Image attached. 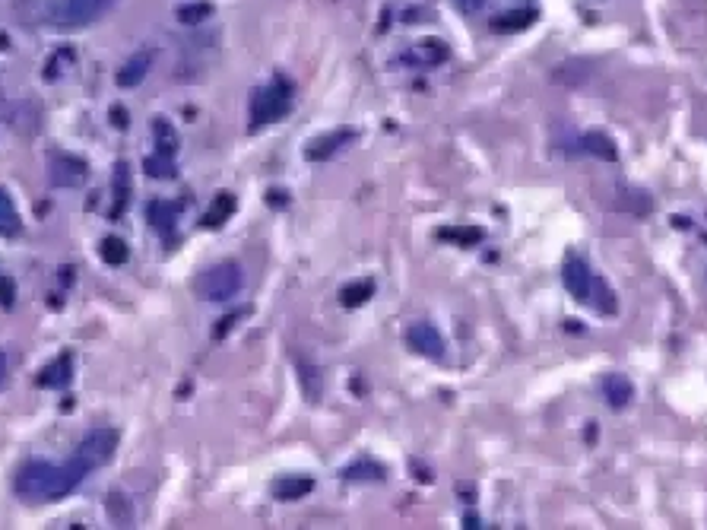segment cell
<instances>
[{
	"mask_svg": "<svg viewBox=\"0 0 707 530\" xmlns=\"http://www.w3.org/2000/svg\"><path fill=\"white\" fill-rule=\"evenodd\" d=\"M89 467L80 458H70L61 464H51V461H26L13 477V492L20 496L23 502H61L67 499L73 489H77L86 477H89Z\"/></svg>",
	"mask_w": 707,
	"mask_h": 530,
	"instance_id": "cell-1",
	"label": "cell"
},
{
	"mask_svg": "<svg viewBox=\"0 0 707 530\" xmlns=\"http://www.w3.org/2000/svg\"><path fill=\"white\" fill-rule=\"evenodd\" d=\"M295 102V86L286 77H276L264 86H257L248 102V131H264V127L283 121L292 112Z\"/></svg>",
	"mask_w": 707,
	"mask_h": 530,
	"instance_id": "cell-2",
	"label": "cell"
},
{
	"mask_svg": "<svg viewBox=\"0 0 707 530\" xmlns=\"http://www.w3.org/2000/svg\"><path fill=\"white\" fill-rule=\"evenodd\" d=\"M115 7L118 0H48L45 23L61 32H73V29H86L92 23H99L102 16H108Z\"/></svg>",
	"mask_w": 707,
	"mask_h": 530,
	"instance_id": "cell-3",
	"label": "cell"
},
{
	"mask_svg": "<svg viewBox=\"0 0 707 530\" xmlns=\"http://www.w3.org/2000/svg\"><path fill=\"white\" fill-rule=\"evenodd\" d=\"M245 289V270L238 261H219L194 277V292L203 302H232Z\"/></svg>",
	"mask_w": 707,
	"mask_h": 530,
	"instance_id": "cell-4",
	"label": "cell"
},
{
	"mask_svg": "<svg viewBox=\"0 0 707 530\" xmlns=\"http://www.w3.org/2000/svg\"><path fill=\"white\" fill-rule=\"evenodd\" d=\"M118 442H121L118 429L96 426V429H89L80 438V445H77V451H73V458H80L89 470H96V467H102V464H108L111 458H115Z\"/></svg>",
	"mask_w": 707,
	"mask_h": 530,
	"instance_id": "cell-5",
	"label": "cell"
},
{
	"mask_svg": "<svg viewBox=\"0 0 707 530\" xmlns=\"http://www.w3.org/2000/svg\"><path fill=\"white\" fill-rule=\"evenodd\" d=\"M89 178V166L86 159L64 153V150H54L48 153V185L58 188V191H70V188H83Z\"/></svg>",
	"mask_w": 707,
	"mask_h": 530,
	"instance_id": "cell-6",
	"label": "cell"
},
{
	"mask_svg": "<svg viewBox=\"0 0 707 530\" xmlns=\"http://www.w3.org/2000/svg\"><path fill=\"white\" fill-rule=\"evenodd\" d=\"M562 283L578 302H590L593 289H597V277H593L590 264L584 258H578V254H568V261L562 267Z\"/></svg>",
	"mask_w": 707,
	"mask_h": 530,
	"instance_id": "cell-7",
	"label": "cell"
},
{
	"mask_svg": "<svg viewBox=\"0 0 707 530\" xmlns=\"http://www.w3.org/2000/svg\"><path fill=\"white\" fill-rule=\"evenodd\" d=\"M406 343L425 359H444V337L432 321H413L406 327Z\"/></svg>",
	"mask_w": 707,
	"mask_h": 530,
	"instance_id": "cell-8",
	"label": "cell"
},
{
	"mask_svg": "<svg viewBox=\"0 0 707 530\" xmlns=\"http://www.w3.org/2000/svg\"><path fill=\"white\" fill-rule=\"evenodd\" d=\"M352 140H356V131H352V127H337V131L314 137V140L305 146V159H308V162H330L337 153H343Z\"/></svg>",
	"mask_w": 707,
	"mask_h": 530,
	"instance_id": "cell-9",
	"label": "cell"
},
{
	"mask_svg": "<svg viewBox=\"0 0 707 530\" xmlns=\"http://www.w3.org/2000/svg\"><path fill=\"white\" fill-rule=\"evenodd\" d=\"M146 219H150V226L162 235V242L175 248L178 242V207L172 204V200H150V207H146Z\"/></svg>",
	"mask_w": 707,
	"mask_h": 530,
	"instance_id": "cell-10",
	"label": "cell"
},
{
	"mask_svg": "<svg viewBox=\"0 0 707 530\" xmlns=\"http://www.w3.org/2000/svg\"><path fill=\"white\" fill-rule=\"evenodd\" d=\"M73 372H77V362H73V353H61L58 359L45 362L39 375H35V385L45 391H61L73 381Z\"/></svg>",
	"mask_w": 707,
	"mask_h": 530,
	"instance_id": "cell-11",
	"label": "cell"
},
{
	"mask_svg": "<svg viewBox=\"0 0 707 530\" xmlns=\"http://www.w3.org/2000/svg\"><path fill=\"white\" fill-rule=\"evenodd\" d=\"M153 61H156V54H153V51H137V54H130V58H127V61L118 67V73H115L118 86H121V89H134V86H140V83L146 80V73H150Z\"/></svg>",
	"mask_w": 707,
	"mask_h": 530,
	"instance_id": "cell-12",
	"label": "cell"
},
{
	"mask_svg": "<svg viewBox=\"0 0 707 530\" xmlns=\"http://www.w3.org/2000/svg\"><path fill=\"white\" fill-rule=\"evenodd\" d=\"M448 58H451V48L444 45V42H438V39H422V42H416L413 48L403 54V61L416 64V67H438Z\"/></svg>",
	"mask_w": 707,
	"mask_h": 530,
	"instance_id": "cell-13",
	"label": "cell"
},
{
	"mask_svg": "<svg viewBox=\"0 0 707 530\" xmlns=\"http://www.w3.org/2000/svg\"><path fill=\"white\" fill-rule=\"evenodd\" d=\"M111 197H115V204H111L108 216L111 219H121L127 204H130V166H127L124 159L115 166V172H111Z\"/></svg>",
	"mask_w": 707,
	"mask_h": 530,
	"instance_id": "cell-14",
	"label": "cell"
},
{
	"mask_svg": "<svg viewBox=\"0 0 707 530\" xmlns=\"http://www.w3.org/2000/svg\"><path fill=\"white\" fill-rule=\"evenodd\" d=\"M603 397H606V404L612 410H625L631 400H635V385H631L625 375L612 372V375L603 378Z\"/></svg>",
	"mask_w": 707,
	"mask_h": 530,
	"instance_id": "cell-15",
	"label": "cell"
},
{
	"mask_svg": "<svg viewBox=\"0 0 707 530\" xmlns=\"http://www.w3.org/2000/svg\"><path fill=\"white\" fill-rule=\"evenodd\" d=\"M235 207H238L235 194H229V191H219V194L213 197V204L207 207V213H203L200 226H203V229H219V226L226 223V219L235 213Z\"/></svg>",
	"mask_w": 707,
	"mask_h": 530,
	"instance_id": "cell-16",
	"label": "cell"
},
{
	"mask_svg": "<svg viewBox=\"0 0 707 530\" xmlns=\"http://www.w3.org/2000/svg\"><path fill=\"white\" fill-rule=\"evenodd\" d=\"M105 511H108V521L115 524V527H130V524H134V502H130L121 489H111L108 492Z\"/></svg>",
	"mask_w": 707,
	"mask_h": 530,
	"instance_id": "cell-17",
	"label": "cell"
},
{
	"mask_svg": "<svg viewBox=\"0 0 707 530\" xmlns=\"http://www.w3.org/2000/svg\"><path fill=\"white\" fill-rule=\"evenodd\" d=\"M153 143H156V153L159 156H178V131L172 127L169 118H153Z\"/></svg>",
	"mask_w": 707,
	"mask_h": 530,
	"instance_id": "cell-18",
	"label": "cell"
},
{
	"mask_svg": "<svg viewBox=\"0 0 707 530\" xmlns=\"http://www.w3.org/2000/svg\"><path fill=\"white\" fill-rule=\"evenodd\" d=\"M311 489H314V480L302 477V473H295V477H283L273 486V496L279 502H295V499H305Z\"/></svg>",
	"mask_w": 707,
	"mask_h": 530,
	"instance_id": "cell-19",
	"label": "cell"
},
{
	"mask_svg": "<svg viewBox=\"0 0 707 530\" xmlns=\"http://www.w3.org/2000/svg\"><path fill=\"white\" fill-rule=\"evenodd\" d=\"M581 153H587V156H597V159H603V162H616V143H612L606 134H600V131H590V134H584L581 140Z\"/></svg>",
	"mask_w": 707,
	"mask_h": 530,
	"instance_id": "cell-20",
	"label": "cell"
},
{
	"mask_svg": "<svg viewBox=\"0 0 707 530\" xmlns=\"http://www.w3.org/2000/svg\"><path fill=\"white\" fill-rule=\"evenodd\" d=\"M387 477V470L375 461H356L343 467V480L346 483H381Z\"/></svg>",
	"mask_w": 707,
	"mask_h": 530,
	"instance_id": "cell-21",
	"label": "cell"
},
{
	"mask_svg": "<svg viewBox=\"0 0 707 530\" xmlns=\"http://www.w3.org/2000/svg\"><path fill=\"white\" fill-rule=\"evenodd\" d=\"M536 23V10H511V13H498L492 20L495 32H524Z\"/></svg>",
	"mask_w": 707,
	"mask_h": 530,
	"instance_id": "cell-22",
	"label": "cell"
},
{
	"mask_svg": "<svg viewBox=\"0 0 707 530\" xmlns=\"http://www.w3.org/2000/svg\"><path fill=\"white\" fill-rule=\"evenodd\" d=\"M23 232V219H20V210H16L13 197L0 188V235H20Z\"/></svg>",
	"mask_w": 707,
	"mask_h": 530,
	"instance_id": "cell-23",
	"label": "cell"
},
{
	"mask_svg": "<svg viewBox=\"0 0 707 530\" xmlns=\"http://www.w3.org/2000/svg\"><path fill=\"white\" fill-rule=\"evenodd\" d=\"M371 296H375V283H371V280H359V283H349V286L340 289V305H343V308H359V305H365Z\"/></svg>",
	"mask_w": 707,
	"mask_h": 530,
	"instance_id": "cell-24",
	"label": "cell"
},
{
	"mask_svg": "<svg viewBox=\"0 0 707 530\" xmlns=\"http://www.w3.org/2000/svg\"><path fill=\"white\" fill-rule=\"evenodd\" d=\"M99 254L108 267H121L130 258V248L124 239H118V235H108V239H102V245H99Z\"/></svg>",
	"mask_w": 707,
	"mask_h": 530,
	"instance_id": "cell-25",
	"label": "cell"
},
{
	"mask_svg": "<svg viewBox=\"0 0 707 530\" xmlns=\"http://www.w3.org/2000/svg\"><path fill=\"white\" fill-rule=\"evenodd\" d=\"M299 378H302V391L308 400H318L321 397V385H324V378L321 372L314 369L311 362H299Z\"/></svg>",
	"mask_w": 707,
	"mask_h": 530,
	"instance_id": "cell-26",
	"label": "cell"
},
{
	"mask_svg": "<svg viewBox=\"0 0 707 530\" xmlns=\"http://www.w3.org/2000/svg\"><path fill=\"white\" fill-rule=\"evenodd\" d=\"M616 207L625 210V213L644 216V213H650V197L644 191H622L619 200H616Z\"/></svg>",
	"mask_w": 707,
	"mask_h": 530,
	"instance_id": "cell-27",
	"label": "cell"
},
{
	"mask_svg": "<svg viewBox=\"0 0 707 530\" xmlns=\"http://www.w3.org/2000/svg\"><path fill=\"white\" fill-rule=\"evenodd\" d=\"M143 169H146V175H150V178H175L178 175L175 172V159L172 156H159V153L146 156L143 159Z\"/></svg>",
	"mask_w": 707,
	"mask_h": 530,
	"instance_id": "cell-28",
	"label": "cell"
},
{
	"mask_svg": "<svg viewBox=\"0 0 707 530\" xmlns=\"http://www.w3.org/2000/svg\"><path fill=\"white\" fill-rule=\"evenodd\" d=\"M210 13H213L210 4H188V7L178 10V20L188 23V26H197V23H203V20H210Z\"/></svg>",
	"mask_w": 707,
	"mask_h": 530,
	"instance_id": "cell-29",
	"label": "cell"
},
{
	"mask_svg": "<svg viewBox=\"0 0 707 530\" xmlns=\"http://www.w3.org/2000/svg\"><path fill=\"white\" fill-rule=\"evenodd\" d=\"M441 239H451V242H460V245H476L482 239L479 229H444Z\"/></svg>",
	"mask_w": 707,
	"mask_h": 530,
	"instance_id": "cell-30",
	"label": "cell"
},
{
	"mask_svg": "<svg viewBox=\"0 0 707 530\" xmlns=\"http://www.w3.org/2000/svg\"><path fill=\"white\" fill-rule=\"evenodd\" d=\"M241 315H245V312H232V315H226V318H219V324L213 327V340H222V337H226V334L232 331V327L238 324Z\"/></svg>",
	"mask_w": 707,
	"mask_h": 530,
	"instance_id": "cell-31",
	"label": "cell"
},
{
	"mask_svg": "<svg viewBox=\"0 0 707 530\" xmlns=\"http://www.w3.org/2000/svg\"><path fill=\"white\" fill-rule=\"evenodd\" d=\"M13 296H16V286H13V280H10V277H4V273H0V305L10 308V305H13Z\"/></svg>",
	"mask_w": 707,
	"mask_h": 530,
	"instance_id": "cell-32",
	"label": "cell"
},
{
	"mask_svg": "<svg viewBox=\"0 0 707 530\" xmlns=\"http://www.w3.org/2000/svg\"><path fill=\"white\" fill-rule=\"evenodd\" d=\"M451 4L460 10V13H467V16H473V13H479L482 7H486V0H451Z\"/></svg>",
	"mask_w": 707,
	"mask_h": 530,
	"instance_id": "cell-33",
	"label": "cell"
},
{
	"mask_svg": "<svg viewBox=\"0 0 707 530\" xmlns=\"http://www.w3.org/2000/svg\"><path fill=\"white\" fill-rule=\"evenodd\" d=\"M111 124L121 127V131H124L127 124H130V115L124 112V105H115V108H111Z\"/></svg>",
	"mask_w": 707,
	"mask_h": 530,
	"instance_id": "cell-34",
	"label": "cell"
},
{
	"mask_svg": "<svg viewBox=\"0 0 707 530\" xmlns=\"http://www.w3.org/2000/svg\"><path fill=\"white\" fill-rule=\"evenodd\" d=\"M7 353L4 350H0V388H4V381H7Z\"/></svg>",
	"mask_w": 707,
	"mask_h": 530,
	"instance_id": "cell-35",
	"label": "cell"
}]
</instances>
